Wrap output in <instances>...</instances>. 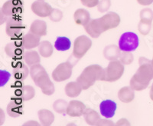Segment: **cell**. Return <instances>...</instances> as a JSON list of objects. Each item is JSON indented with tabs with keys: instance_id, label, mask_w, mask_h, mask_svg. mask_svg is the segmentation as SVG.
<instances>
[{
	"instance_id": "8d00e7d4",
	"label": "cell",
	"mask_w": 153,
	"mask_h": 126,
	"mask_svg": "<svg viewBox=\"0 0 153 126\" xmlns=\"http://www.w3.org/2000/svg\"><path fill=\"white\" fill-rule=\"evenodd\" d=\"M151 28V23L146 22L140 21V22L138 25V28H139V32L143 35H146L149 32Z\"/></svg>"
},
{
	"instance_id": "e575fe53",
	"label": "cell",
	"mask_w": 153,
	"mask_h": 126,
	"mask_svg": "<svg viewBox=\"0 0 153 126\" xmlns=\"http://www.w3.org/2000/svg\"><path fill=\"white\" fill-rule=\"evenodd\" d=\"M49 18H50V20L51 21L54 22H59L62 20L63 13L59 9H53L52 12H51V15L49 16Z\"/></svg>"
},
{
	"instance_id": "e0dca14e",
	"label": "cell",
	"mask_w": 153,
	"mask_h": 126,
	"mask_svg": "<svg viewBox=\"0 0 153 126\" xmlns=\"http://www.w3.org/2000/svg\"><path fill=\"white\" fill-rule=\"evenodd\" d=\"M40 39L41 37L38 35H35V34L31 33V32H28L26 35H25L22 38V46L25 49H34L35 47H38L40 45Z\"/></svg>"
},
{
	"instance_id": "1f68e13d",
	"label": "cell",
	"mask_w": 153,
	"mask_h": 126,
	"mask_svg": "<svg viewBox=\"0 0 153 126\" xmlns=\"http://www.w3.org/2000/svg\"><path fill=\"white\" fill-rule=\"evenodd\" d=\"M153 18V12L149 9H144L140 12V19L141 21L151 23Z\"/></svg>"
},
{
	"instance_id": "8992f818",
	"label": "cell",
	"mask_w": 153,
	"mask_h": 126,
	"mask_svg": "<svg viewBox=\"0 0 153 126\" xmlns=\"http://www.w3.org/2000/svg\"><path fill=\"white\" fill-rule=\"evenodd\" d=\"M24 28V25L22 21L17 16L9 17L6 21L5 32L6 34L11 39H18L22 34V29Z\"/></svg>"
},
{
	"instance_id": "7a4b0ae2",
	"label": "cell",
	"mask_w": 153,
	"mask_h": 126,
	"mask_svg": "<svg viewBox=\"0 0 153 126\" xmlns=\"http://www.w3.org/2000/svg\"><path fill=\"white\" fill-rule=\"evenodd\" d=\"M78 60V58L74 57V55L70 56L68 61L61 63L54 68V70L52 72V79L57 82H64L69 79L72 75L73 67Z\"/></svg>"
},
{
	"instance_id": "603a6c76",
	"label": "cell",
	"mask_w": 153,
	"mask_h": 126,
	"mask_svg": "<svg viewBox=\"0 0 153 126\" xmlns=\"http://www.w3.org/2000/svg\"><path fill=\"white\" fill-rule=\"evenodd\" d=\"M16 94L23 101H29L35 97V90L31 86H25L21 89H18Z\"/></svg>"
},
{
	"instance_id": "7402d4cb",
	"label": "cell",
	"mask_w": 153,
	"mask_h": 126,
	"mask_svg": "<svg viewBox=\"0 0 153 126\" xmlns=\"http://www.w3.org/2000/svg\"><path fill=\"white\" fill-rule=\"evenodd\" d=\"M65 93L68 97L74 98L77 97L83 90L81 86L77 82H71L65 86Z\"/></svg>"
},
{
	"instance_id": "74e56055",
	"label": "cell",
	"mask_w": 153,
	"mask_h": 126,
	"mask_svg": "<svg viewBox=\"0 0 153 126\" xmlns=\"http://www.w3.org/2000/svg\"><path fill=\"white\" fill-rule=\"evenodd\" d=\"M10 73H9V72H7V71H0V86H1V87L4 86L8 82V81L10 79Z\"/></svg>"
},
{
	"instance_id": "d6986e66",
	"label": "cell",
	"mask_w": 153,
	"mask_h": 126,
	"mask_svg": "<svg viewBox=\"0 0 153 126\" xmlns=\"http://www.w3.org/2000/svg\"><path fill=\"white\" fill-rule=\"evenodd\" d=\"M30 32L40 37L45 36L47 35V24L43 20H35L30 26Z\"/></svg>"
},
{
	"instance_id": "484cf974",
	"label": "cell",
	"mask_w": 153,
	"mask_h": 126,
	"mask_svg": "<svg viewBox=\"0 0 153 126\" xmlns=\"http://www.w3.org/2000/svg\"><path fill=\"white\" fill-rule=\"evenodd\" d=\"M23 60L28 65H35L38 63H40L41 58L39 54L36 51H32V50H28V51L25 52L24 56H23Z\"/></svg>"
},
{
	"instance_id": "4fadbf2b",
	"label": "cell",
	"mask_w": 153,
	"mask_h": 126,
	"mask_svg": "<svg viewBox=\"0 0 153 126\" xmlns=\"http://www.w3.org/2000/svg\"><path fill=\"white\" fill-rule=\"evenodd\" d=\"M87 107L83 102L77 100H73L68 103L66 113L71 117H80L83 116Z\"/></svg>"
},
{
	"instance_id": "4dcf8cb0",
	"label": "cell",
	"mask_w": 153,
	"mask_h": 126,
	"mask_svg": "<svg viewBox=\"0 0 153 126\" xmlns=\"http://www.w3.org/2000/svg\"><path fill=\"white\" fill-rule=\"evenodd\" d=\"M44 72H45V69L39 63L31 65V68H30V75H31V79L33 81Z\"/></svg>"
},
{
	"instance_id": "cb8c5ba5",
	"label": "cell",
	"mask_w": 153,
	"mask_h": 126,
	"mask_svg": "<svg viewBox=\"0 0 153 126\" xmlns=\"http://www.w3.org/2000/svg\"><path fill=\"white\" fill-rule=\"evenodd\" d=\"M120 47H117L115 45L108 46L103 50V56L105 58L108 60L113 61V60H117L120 58Z\"/></svg>"
},
{
	"instance_id": "5bb4252c",
	"label": "cell",
	"mask_w": 153,
	"mask_h": 126,
	"mask_svg": "<svg viewBox=\"0 0 153 126\" xmlns=\"http://www.w3.org/2000/svg\"><path fill=\"white\" fill-rule=\"evenodd\" d=\"M86 32L91 36L92 38L97 39L101 34L104 32L100 19H96V20H91L87 25L84 26Z\"/></svg>"
},
{
	"instance_id": "d6a6232c",
	"label": "cell",
	"mask_w": 153,
	"mask_h": 126,
	"mask_svg": "<svg viewBox=\"0 0 153 126\" xmlns=\"http://www.w3.org/2000/svg\"><path fill=\"white\" fill-rule=\"evenodd\" d=\"M130 52H123L120 56V61L123 65H129L133 62V56Z\"/></svg>"
},
{
	"instance_id": "9a60e30c",
	"label": "cell",
	"mask_w": 153,
	"mask_h": 126,
	"mask_svg": "<svg viewBox=\"0 0 153 126\" xmlns=\"http://www.w3.org/2000/svg\"><path fill=\"white\" fill-rule=\"evenodd\" d=\"M117 105L116 102L110 99L104 100L100 105V111L101 115L106 118L113 117L117 110Z\"/></svg>"
},
{
	"instance_id": "9c48e42d",
	"label": "cell",
	"mask_w": 153,
	"mask_h": 126,
	"mask_svg": "<svg viewBox=\"0 0 153 126\" xmlns=\"http://www.w3.org/2000/svg\"><path fill=\"white\" fill-rule=\"evenodd\" d=\"M37 86L40 88L42 92L46 95H51L54 92V86L51 81L48 73L44 72L34 80Z\"/></svg>"
},
{
	"instance_id": "d4e9b609",
	"label": "cell",
	"mask_w": 153,
	"mask_h": 126,
	"mask_svg": "<svg viewBox=\"0 0 153 126\" xmlns=\"http://www.w3.org/2000/svg\"><path fill=\"white\" fill-rule=\"evenodd\" d=\"M38 118L43 125H50L54 121V116L51 111L42 109L38 112Z\"/></svg>"
},
{
	"instance_id": "5b68a950",
	"label": "cell",
	"mask_w": 153,
	"mask_h": 126,
	"mask_svg": "<svg viewBox=\"0 0 153 126\" xmlns=\"http://www.w3.org/2000/svg\"><path fill=\"white\" fill-rule=\"evenodd\" d=\"M139 37L132 32L123 34L119 40V47L123 52L135 51L139 46Z\"/></svg>"
},
{
	"instance_id": "f35d334b",
	"label": "cell",
	"mask_w": 153,
	"mask_h": 126,
	"mask_svg": "<svg viewBox=\"0 0 153 126\" xmlns=\"http://www.w3.org/2000/svg\"><path fill=\"white\" fill-rule=\"evenodd\" d=\"M80 2L86 7L94 8L97 6L100 0H80Z\"/></svg>"
},
{
	"instance_id": "4316f807",
	"label": "cell",
	"mask_w": 153,
	"mask_h": 126,
	"mask_svg": "<svg viewBox=\"0 0 153 126\" xmlns=\"http://www.w3.org/2000/svg\"><path fill=\"white\" fill-rule=\"evenodd\" d=\"M84 118H85L86 122L90 125H97L98 122L100 120V117L98 115V113L96 111L93 110L91 109H87L84 112Z\"/></svg>"
},
{
	"instance_id": "d590c367",
	"label": "cell",
	"mask_w": 153,
	"mask_h": 126,
	"mask_svg": "<svg viewBox=\"0 0 153 126\" xmlns=\"http://www.w3.org/2000/svg\"><path fill=\"white\" fill-rule=\"evenodd\" d=\"M110 0H100L97 5V9L100 12H105L110 8Z\"/></svg>"
},
{
	"instance_id": "ac0fdd59",
	"label": "cell",
	"mask_w": 153,
	"mask_h": 126,
	"mask_svg": "<svg viewBox=\"0 0 153 126\" xmlns=\"http://www.w3.org/2000/svg\"><path fill=\"white\" fill-rule=\"evenodd\" d=\"M22 99L12 100L7 105V113L12 118H17L22 115L23 105L22 103Z\"/></svg>"
},
{
	"instance_id": "277c9868",
	"label": "cell",
	"mask_w": 153,
	"mask_h": 126,
	"mask_svg": "<svg viewBox=\"0 0 153 126\" xmlns=\"http://www.w3.org/2000/svg\"><path fill=\"white\" fill-rule=\"evenodd\" d=\"M146 58L141 57L139 59V68L132 76L139 82L143 84H149V82L153 78V68L150 64L147 63Z\"/></svg>"
},
{
	"instance_id": "2e32d148",
	"label": "cell",
	"mask_w": 153,
	"mask_h": 126,
	"mask_svg": "<svg viewBox=\"0 0 153 126\" xmlns=\"http://www.w3.org/2000/svg\"><path fill=\"white\" fill-rule=\"evenodd\" d=\"M27 64L22 62H17L13 64V75L17 80L23 81L28 77L30 70L28 69Z\"/></svg>"
},
{
	"instance_id": "83f0119b",
	"label": "cell",
	"mask_w": 153,
	"mask_h": 126,
	"mask_svg": "<svg viewBox=\"0 0 153 126\" xmlns=\"http://www.w3.org/2000/svg\"><path fill=\"white\" fill-rule=\"evenodd\" d=\"M71 46V42L67 37H57L54 42V48L57 51H67Z\"/></svg>"
},
{
	"instance_id": "52a82bcc",
	"label": "cell",
	"mask_w": 153,
	"mask_h": 126,
	"mask_svg": "<svg viewBox=\"0 0 153 126\" xmlns=\"http://www.w3.org/2000/svg\"><path fill=\"white\" fill-rule=\"evenodd\" d=\"M92 46V41L86 35L77 37L74 43L73 55L76 58H81Z\"/></svg>"
},
{
	"instance_id": "44dd1931",
	"label": "cell",
	"mask_w": 153,
	"mask_h": 126,
	"mask_svg": "<svg viewBox=\"0 0 153 126\" xmlns=\"http://www.w3.org/2000/svg\"><path fill=\"white\" fill-rule=\"evenodd\" d=\"M134 90L130 86H126L122 88L118 92V97L121 102L124 103H129L134 99Z\"/></svg>"
},
{
	"instance_id": "6da1fadb",
	"label": "cell",
	"mask_w": 153,
	"mask_h": 126,
	"mask_svg": "<svg viewBox=\"0 0 153 126\" xmlns=\"http://www.w3.org/2000/svg\"><path fill=\"white\" fill-rule=\"evenodd\" d=\"M104 76V68L99 65H91L84 68L76 79V82L80 84L83 90H86L94 86L97 81H103Z\"/></svg>"
},
{
	"instance_id": "8fae6325",
	"label": "cell",
	"mask_w": 153,
	"mask_h": 126,
	"mask_svg": "<svg viewBox=\"0 0 153 126\" xmlns=\"http://www.w3.org/2000/svg\"><path fill=\"white\" fill-rule=\"evenodd\" d=\"M100 20L101 26H102V28L104 32L117 28L121 21L120 16L113 12L106 13V15L100 18Z\"/></svg>"
},
{
	"instance_id": "b9f144b4",
	"label": "cell",
	"mask_w": 153,
	"mask_h": 126,
	"mask_svg": "<svg viewBox=\"0 0 153 126\" xmlns=\"http://www.w3.org/2000/svg\"><path fill=\"white\" fill-rule=\"evenodd\" d=\"M152 65H153V60H152Z\"/></svg>"
},
{
	"instance_id": "ab89813d",
	"label": "cell",
	"mask_w": 153,
	"mask_h": 126,
	"mask_svg": "<svg viewBox=\"0 0 153 126\" xmlns=\"http://www.w3.org/2000/svg\"><path fill=\"white\" fill-rule=\"evenodd\" d=\"M112 125V124H114L113 122H111L110 121H108V120H104V119H100L99 122H97V125Z\"/></svg>"
},
{
	"instance_id": "ba28073f",
	"label": "cell",
	"mask_w": 153,
	"mask_h": 126,
	"mask_svg": "<svg viewBox=\"0 0 153 126\" xmlns=\"http://www.w3.org/2000/svg\"><path fill=\"white\" fill-rule=\"evenodd\" d=\"M22 11L23 2L22 0H8L1 9V12L9 18L18 16Z\"/></svg>"
},
{
	"instance_id": "f546056e",
	"label": "cell",
	"mask_w": 153,
	"mask_h": 126,
	"mask_svg": "<svg viewBox=\"0 0 153 126\" xmlns=\"http://www.w3.org/2000/svg\"><path fill=\"white\" fill-rule=\"evenodd\" d=\"M68 102L66 101L63 99H58L56 100L54 103L53 104V108H54V111L57 113H61L63 114L66 112L67 109H68Z\"/></svg>"
},
{
	"instance_id": "7c38bea8",
	"label": "cell",
	"mask_w": 153,
	"mask_h": 126,
	"mask_svg": "<svg viewBox=\"0 0 153 126\" xmlns=\"http://www.w3.org/2000/svg\"><path fill=\"white\" fill-rule=\"evenodd\" d=\"M31 11L36 16L42 18L49 17L53 9L52 7L43 0H37L31 4Z\"/></svg>"
},
{
	"instance_id": "60d3db41",
	"label": "cell",
	"mask_w": 153,
	"mask_h": 126,
	"mask_svg": "<svg viewBox=\"0 0 153 126\" xmlns=\"http://www.w3.org/2000/svg\"><path fill=\"white\" fill-rule=\"evenodd\" d=\"M137 2L142 5H149L152 3L153 0H137Z\"/></svg>"
},
{
	"instance_id": "836d02e7",
	"label": "cell",
	"mask_w": 153,
	"mask_h": 126,
	"mask_svg": "<svg viewBox=\"0 0 153 126\" xmlns=\"http://www.w3.org/2000/svg\"><path fill=\"white\" fill-rule=\"evenodd\" d=\"M129 86L133 90H136V91H142V90L145 89L148 86V85L139 82L133 77H132V79H130V82H129Z\"/></svg>"
},
{
	"instance_id": "f1b7e54d",
	"label": "cell",
	"mask_w": 153,
	"mask_h": 126,
	"mask_svg": "<svg viewBox=\"0 0 153 126\" xmlns=\"http://www.w3.org/2000/svg\"><path fill=\"white\" fill-rule=\"evenodd\" d=\"M38 51L44 58H48L53 54V46L48 41H43L38 46Z\"/></svg>"
},
{
	"instance_id": "30bf717a",
	"label": "cell",
	"mask_w": 153,
	"mask_h": 126,
	"mask_svg": "<svg viewBox=\"0 0 153 126\" xmlns=\"http://www.w3.org/2000/svg\"><path fill=\"white\" fill-rule=\"evenodd\" d=\"M25 48L22 42H12L7 44L5 47V52L9 57L12 59L19 60L23 58Z\"/></svg>"
},
{
	"instance_id": "ffe728a7",
	"label": "cell",
	"mask_w": 153,
	"mask_h": 126,
	"mask_svg": "<svg viewBox=\"0 0 153 126\" xmlns=\"http://www.w3.org/2000/svg\"><path fill=\"white\" fill-rule=\"evenodd\" d=\"M75 23L79 26H85L91 21V15L87 10L84 9H78L74 14Z\"/></svg>"
},
{
	"instance_id": "3957f363",
	"label": "cell",
	"mask_w": 153,
	"mask_h": 126,
	"mask_svg": "<svg viewBox=\"0 0 153 126\" xmlns=\"http://www.w3.org/2000/svg\"><path fill=\"white\" fill-rule=\"evenodd\" d=\"M105 70V76L103 81L113 82L119 80L122 77L124 72V65L119 60H113L109 63Z\"/></svg>"
}]
</instances>
